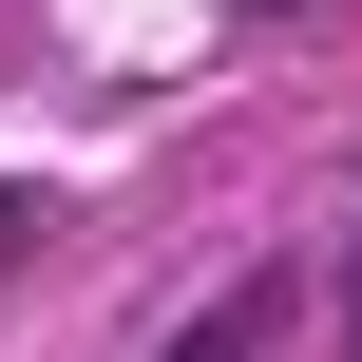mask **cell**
Returning a JSON list of instances; mask_svg holds the SVG:
<instances>
[{"label":"cell","instance_id":"6da1fadb","mask_svg":"<svg viewBox=\"0 0 362 362\" xmlns=\"http://www.w3.org/2000/svg\"><path fill=\"white\" fill-rule=\"evenodd\" d=\"M286 325H305V286H286V267H248V286H229L210 325H172V362H267Z\"/></svg>","mask_w":362,"mask_h":362},{"label":"cell","instance_id":"7a4b0ae2","mask_svg":"<svg viewBox=\"0 0 362 362\" xmlns=\"http://www.w3.org/2000/svg\"><path fill=\"white\" fill-rule=\"evenodd\" d=\"M38 229H57V210H38V191H0V267H19V248H38Z\"/></svg>","mask_w":362,"mask_h":362},{"label":"cell","instance_id":"3957f363","mask_svg":"<svg viewBox=\"0 0 362 362\" xmlns=\"http://www.w3.org/2000/svg\"><path fill=\"white\" fill-rule=\"evenodd\" d=\"M344 325H362V286H344Z\"/></svg>","mask_w":362,"mask_h":362}]
</instances>
